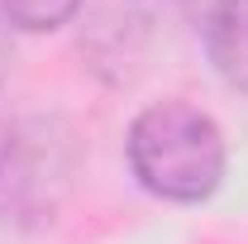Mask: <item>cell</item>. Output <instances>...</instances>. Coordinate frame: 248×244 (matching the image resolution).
Segmentation results:
<instances>
[{"mask_svg":"<svg viewBox=\"0 0 248 244\" xmlns=\"http://www.w3.org/2000/svg\"><path fill=\"white\" fill-rule=\"evenodd\" d=\"M124 158L148 196L167 206H201L224 182L229 144L210 110L191 101H153L129 120Z\"/></svg>","mask_w":248,"mask_h":244,"instance_id":"cell-1","label":"cell"},{"mask_svg":"<svg viewBox=\"0 0 248 244\" xmlns=\"http://www.w3.org/2000/svg\"><path fill=\"white\" fill-rule=\"evenodd\" d=\"M81 173V139L67 115L0 120V225L38 230L62 211Z\"/></svg>","mask_w":248,"mask_h":244,"instance_id":"cell-2","label":"cell"},{"mask_svg":"<svg viewBox=\"0 0 248 244\" xmlns=\"http://www.w3.org/2000/svg\"><path fill=\"white\" fill-rule=\"evenodd\" d=\"M201 43L219 82L248 96V0H215L201 19Z\"/></svg>","mask_w":248,"mask_h":244,"instance_id":"cell-3","label":"cell"},{"mask_svg":"<svg viewBox=\"0 0 248 244\" xmlns=\"http://www.w3.org/2000/svg\"><path fill=\"white\" fill-rule=\"evenodd\" d=\"M81 0H0V19L19 34H53L72 24Z\"/></svg>","mask_w":248,"mask_h":244,"instance_id":"cell-4","label":"cell"},{"mask_svg":"<svg viewBox=\"0 0 248 244\" xmlns=\"http://www.w3.org/2000/svg\"><path fill=\"white\" fill-rule=\"evenodd\" d=\"M143 24H182L186 15L196 10V0H124Z\"/></svg>","mask_w":248,"mask_h":244,"instance_id":"cell-5","label":"cell"},{"mask_svg":"<svg viewBox=\"0 0 248 244\" xmlns=\"http://www.w3.org/2000/svg\"><path fill=\"white\" fill-rule=\"evenodd\" d=\"M10 62H15V48H10V24L0 19V87H5V77H10Z\"/></svg>","mask_w":248,"mask_h":244,"instance_id":"cell-6","label":"cell"}]
</instances>
